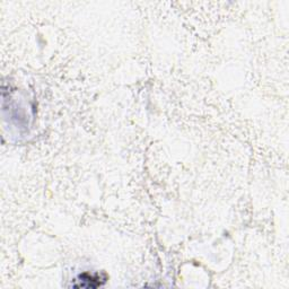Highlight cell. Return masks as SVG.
Returning <instances> with one entry per match:
<instances>
[{"label":"cell","instance_id":"1","mask_svg":"<svg viewBox=\"0 0 289 289\" xmlns=\"http://www.w3.org/2000/svg\"><path fill=\"white\" fill-rule=\"evenodd\" d=\"M80 283L75 287H85V288H95L103 285L106 281V276L102 278L101 274H89L84 273L79 277Z\"/></svg>","mask_w":289,"mask_h":289}]
</instances>
